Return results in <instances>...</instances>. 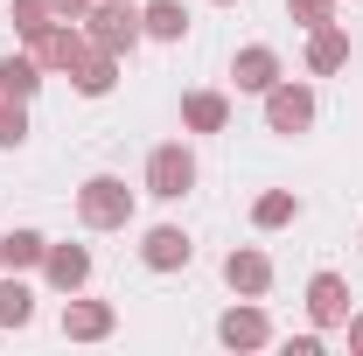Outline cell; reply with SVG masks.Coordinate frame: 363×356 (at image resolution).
I'll return each mask as SVG.
<instances>
[{"mask_svg": "<svg viewBox=\"0 0 363 356\" xmlns=\"http://www.w3.org/2000/svg\"><path fill=\"white\" fill-rule=\"evenodd\" d=\"M77 28L91 35V49H105V56H119V63H126V56L140 49V35H147V28H140V7H133V0H98V7H91Z\"/></svg>", "mask_w": 363, "mask_h": 356, "instance_id": "cell-1", "label": "cell"}, {"mask_svg": "<svg viewBox=\"0 0 363 356\" xmlns=\"http://www.w3.org/2000/svg\"><path fill=\"white\" fill-rule=\"evenodd\" d=\"M77 223L84 230H126L133 223V189L119 175H84V189H77Z\"/></svg>", "mask_w": 363, "mask_h": 356, "instance_id": "cell-2", "label": "cell"}, {"mask_svg": "<svg viewBox=\"0 0 363 356\" xmlns=\"http://www.w3.org/2000/svg\"><path fill=\"white\" fill-rule=\"evenodd\" d=\"M196 189V154L182 147V140H161L154 154H147V196H161V203H182Z\"/></svg>", "mask_w": 363, "mask_h": 356, "instance_id": "cell-3", "label": "cell"}, {"mask_svg": "<svg viewBox=\"0 0 363 356\" xmlns=\"http://www.w3.org/2000/svg\"><path fill=\"white\" fill-rule=\"evenodd\" d=\"M21 49H28L43 70H63V77H70V70H77V63L91 56V35L77 28V21H49L43 35H35V43H21Z\"/></svg>", "mask_w": 363, "mask_h": 356, "instance_id": "cell-4", "label": "cell"}, {"mask_svg": "<svg viewBox=\"0 0 363 356\" xmlns=\"http://www.w3.org/2000/svg\"><path fill=\"white\" fill-rule=\"evenodd\" d=\"M315 126V91L308 84H294V77H279V84L266 91V133H308Z\"/></svg>", "mask_w": 363, "mask_h": 356, "instance_id": "cell-5", "label": "cell"}, {"mask_svg": "<svg viewBox=\"0 0 363 356\" xmlns=\"http://www.w3.org/2000/svg\"><path fill=\"white\" fill-rule=\"evenodd\" d=\"M279 77H286V63H279V49H272V43H245L238 56H230V84L252 91V98H266Z\"/></svg>", "mask_w": 363, "mask_h": 356, "instance_id": "cell-6", "label": "cell"}, {"mask_svg": "<svg viewBox=\"0 0 363 356\" xmlns=\"http://www.w3.org/2000/svg\"><path fill=\"white\" fill-rule=\"evenodd\" d=\"M224 287L238 294V301H266V294H272V259L259 252V245L224 252Z\"/></svg>", "mask_w": 363, "mask_h": 356, "instance_id": "cell-7", "label": "cell"}, {"mask_svg": "<svg viewBox=\"0 0 363 356\" xmlns=\"http://www.w3.org/2000/svg\"><path fill=\"white\" fill-rule=\"evenodd\" d=\"M189 259H196V238H189L182 223H154V230L140 238V266L147 272H182Z\"/></svg>", "mask_w": 363, "mask_h": 356, "instance_id": "cell-8", "label": "cell"}, {"mask_svg": "<svg viewBox=\"0 0 363 356\" xmlns=\"http://www.w3.org/2000/svg\"><path fill=\"white\" fill-rule=\"evenodd\" d=\"M217 343H224V350H266V343H272L266 308H259V301H238V308H224V314H217Z\"/></svg>", "mask_w": 363, "mask_h": 356, "instance_id": "cell-9", "label": "cell"}, {"mask_svg": "<svg viewBox=\"0 0 363 356\" xmlns=\"http://www.w3.org/2000/svg\"><path fill=\"white\" fill-rule=\"evenodd\" d=\"M308 321H315L321 335L350 321V279H342V272H315V279H308Z\"/></svg>", "mask_w": 363, "mask_h": 356, "instance_id": "cell-10", "label": "cell"}, {"mask_svg": "<svg viewBox=\"0 0 363 356\" xmlns=\"http://www.w3.org/2000/svg\"><path fill=\"white\" fill-rule=\"evenodd\" d=\"M112 328H119V308H112V301H84V294L63 301V335H70V343H105Z\"/></svg>", "mask_w": 363, "mask_h": 356, "instance_id": "cell-11", "label": "cell"}, {"mask_svg": "<svg viewBox=\"0 0 363 356\" xmlns=\"http://www.w3.org/2000/svg\"><path fill=\"white\" fill-rule=\"evenodd\" d=\"M43 279L56 287V294H84L91 287V252L84 245H49L43 252Z\"/></svg>", "mask_w": 363, "mask_h": 356, "instance_id": "cell-12", "label": "cell"}, {"mask_svg": "<svg viewBox=\"0 0 363 356\" xmlns=\"http://www.w3.org/2000/svg\"><path fill=\"white\" fill-rule=\"evenodd\" d=\"M342 63H350V28H342V21L308 28V70H315V77H335Z\"/></svg>", "mask_w": 363, "mask_h": 356, "instance_id": "cell-13", "label": "cell"}, {"mask_svg": "<svg viewBox=\"0 0 363 356\" xmlns=\"http://www.w3.org/2000/svg\"><path fill=\"white\" fill-rule=\"evenodd\" d=\"M230 98L224 91H182V133H224Z\"/></svg>", "mask_w": 363, "mask_h": 356, "instance_id": "cell-14", "label": "cell"}, {"mask_svg": "<svg viewBox=\"0 0 363 356\" xmlns=\"http://www.w3.org/2000/svg\"><path fill=\"white\" fill-rule=\"evenodd\" d=\"M43 252H49V238L43 230H0V266L7 272H43Z\"/></svg>", "mask_w": 363, "mask_h": 356, "instance_id": "cell-15", "label": "cell"}, {"mask_svg": "<svg viewBox=\"0 0 363 356\" xmlns=\"http://www.w3.org/2000/svg\"><path fill=\"white\" fill-rule=\"evenodd\" d=\"M43 63H35V56H28V49H14V56H0V98H21V105H28V98H35V91H43Z\"/></svg>", "mask_w": 363, "mask_h": 356, "instance_id": "cell-16", "label": "cell"}, {"mask_svg": "<svg viewBox=\"0 0 363 356\" xmlns=\"http://www.w3.org/2000/svg\"><path fill=\"white\" fill-rule=\"evenodd\" d=\"M28 321H35V287L0 266V328H28Z\"/></svg>", "mask_w": 363, "mask_h": 356, "instance_id": "cell-17", "label": "cell"}, {"mask_svg": "<svg viewBox=\"0 0 363 356\" xmlns=\"http://www.w3.org/2000/svg\"><path fill=\"white\" fill-rule=\"evenodd\" d=\"M140 28H147L154 43H182V35H189V7H182V0H147V7H140Z\"/></svg>", "mask_w": 363, "mask_h": 356, "instance_id": "cell-18", "label": "cell"}, {"mask_svg": "<svg viewBox=\"0 0 363 356\" xmlns=\"http://www.w3.org/2000/svg\"><path fill=\"white\" fill-rule=\"evenodd\" d=\"M70 84H77V98H105V91L119 84V56H105V49H91L84 63L70 70Z\"/></svg>", "mask_w": 363, "mask_h": 356, "instance_id": "cell-19", "label": "cell"}, {"mask_svg": "<svg viewBox=\"0 0 363 356\" xmlns=\"http://www.w3.org/2000/svg\"><path fill=\"white\" fill-rule=\"evenodd\" d=\"M286 223H301V196L294 189H266L252 203V230H286Z\"/></svg>", "mask_w": 363, "mask_h": 356, "instance_id": "cell-20", "label": "cell"}, {"mask_svg": "<svg viewBox=\"0 0 363 356\" xmlns=\"http://www.w3.org/2000/svg\"><path fill=\"white\" fill-rule=\"evenodd\" d=\"M21 140H28V105L0 98V147H21Z\"/></svg>", "mask_w": 363, "mask_h": 356, "instance_id": "cell-21", "label": "cell"}, {"mask_svg": "<svg viewBox=\"0 0 363 356\" xmlns=\"http://www.w3.org/2000/svg\"><path fill=\"white\" fill-rule=\"evenodd\" d=\"M286 14L301 28H321V21H335V0H286Z\"/></svg>", "mask_w": 363, "mask_h": 356, "instance_id": "cell-22", "label": "cell"}, {"mask_svg": "<svg viewBox=\"0 0 363 356\" xmlns=\"http://www.w3.org/2000/svg\"><path fill=\"white\" fill-rule=\"evenodd\" d=\"M91 7H98V0H49V14H56V21H84Z\"/></svg>", "mask_w": 363, "mask_h": 356, "instance_id": "cell-23", "label": "cell"}, {"mask_svg": "<svg viewBox=\"0 0 363 356\" xmlns=\"http://www.w3.org/2000/svg\"><path fill=\"white\" fill-rule=\"evenodd\" d=\"M286 356H321V328H308V335H286Z\"/></svg>", "mask_w": 363, "mask_h": 356, "instance_id": "cell-24", "label": "cell"}, {"mask_svg": "<svg viewBox=\"0 0 363 356\" xmlns=\"http://www.w3.org/2000/svg\"><path fill=\"white\" fill-rule=\"evenodd\" d=\"M342 335H350V356H363V308H350V321H342Z\"/></svg>", "mask_w": 363, "mask_h": 356, "instance_id": "cell-25", "label": "cell"}, {"mask_svg": "<svg viewBox=\"0 0 363 356\" xmlns=\"http://www.w3.org/2000/svg\"><path fill=\"white\" fill-rule=\"evenodd\" d=\"M217 7H238V0H217Z\"/></svg>", "mask_w": 363, "mask_h": 356, "instance_id": "cell-26", "label": "cell"}, {"mask_svg": "<svg viewBox=\"0 0 363 356\" xmlns=\"http://www.w3.org/2000/svg\"><path fill=\"white\" fill-rule=\"evenodd\" d=\"M43 7H49V0H43Z\"/></svg>", "mask_w": 363, "mask_h": 356, "instance_id": "cell-27", "label": "cell"}]
</instances>
